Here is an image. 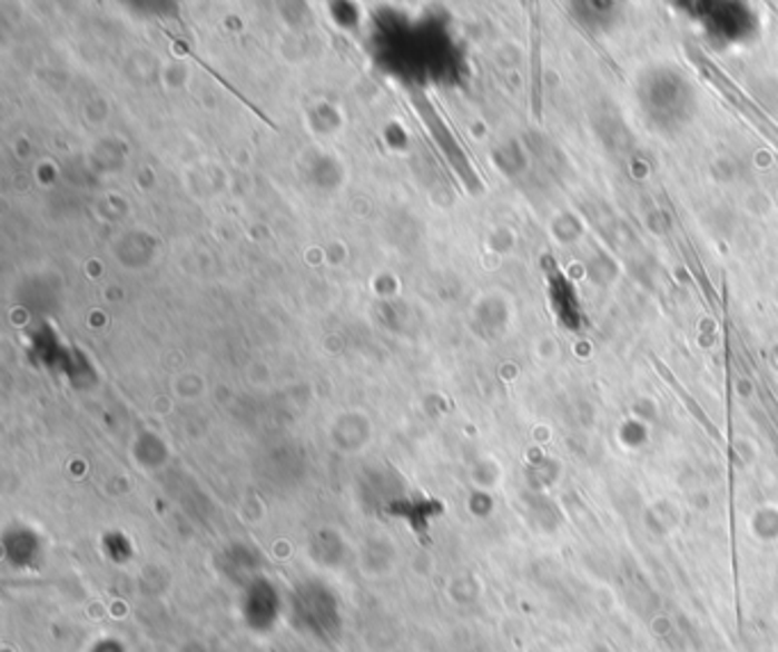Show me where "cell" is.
<instances>
[{
    "label": "cell",
    "mask_w": 778,
    "mask_h": 652,
    "mask_svg": "<svg viewBox=\"0 0 778 652\" xmlns=\"http://www.w3.org/2000/svg\"><path fill=\"white\" fill-rule=\"evenodd\" d=\"M688 53H690L692 62L697 65V69L721 91V95H723L730 103H733L765 137H769L771 142L778 145V126L760 110V106L754 103V101L745 95V91H742L733 80H730L703 51L697 49V46H690Z\"/></svg>",
    "instance_id": "cell-1"
}]
</instances>
